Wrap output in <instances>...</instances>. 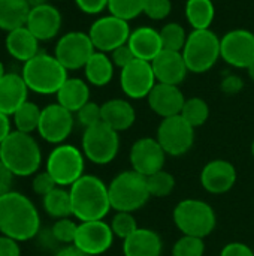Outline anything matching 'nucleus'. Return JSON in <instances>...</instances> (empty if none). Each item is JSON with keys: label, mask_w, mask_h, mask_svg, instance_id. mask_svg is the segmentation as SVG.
<instances>
[{"label": "nucleus", "mask_w": 254, "mask_h": 256, "mask_svg": "<svg viewBox=\"0 0 254 256\" xmlns=\"http://www.w3.org/2000/svg\"><path fill=\"white\" fill-rule=\"evenodd\" d=\"M144 3L145 0H109L108 10L111 15L132 21L144 14Z\"/></svg>", "instance_id": "36"}, {"label": "nucleus", "mask_w": 254, "mask_h": 256, "mask_svg": "<svg viewBox=\"0 0 254 256\" xmlns=\"http://www.w3.org/2000/svg\"><path fill=\"white\" fill-rule=\"evenodd\" d=\"M127 45L132 50L135 58L150 63L163 51L159 30L148 26H142L132 30Z\"/></svg>", "instance_id": "23"}, {"label": "nucleus", "mask_w": 254, "mask_h": 256, "mask_svg": "<svg viewBox=\"0 0 254 256\" xmlns=\"http://www.w3.org/2000/svg\"><path fill=\"white\" fill-rule=\"evenodd\" d=\"M235 166L225 159L210 160L201 171V186L213 195L228 194L237 183Z\"/></svg>", "instance_id": "18"}, {"label": "nucleus", "mask_w": 254, "mask_h": 256, "mask_svg": "<svg viewBox=\"0 0 254 256\" xmlns=\"http://www.w3.org/2000/svg\"><path fill=\"white\" fill-rule=\"evenodd\" d=\"M0 256H21L19 243L9 237L0 236Z\"/></svg>", "instance_id": "47"}, {"label": "nucleus", "mask_w": 254, "mask_h": 256, "mask_svg": "<svg viewBox=\"0 0 254 256\" xmlns=\"http://www.w3.org/2000/svg\"><path fill=\"white\" fill-rule=\"evenodd\" d=\"M42 206H43L45 213L55 220L72 216L70 194L64 188L57 186L54 190H51L48 195H45L42 198Z\"/></svg>", "instance_id": "31"}, {"label": "nucleus", "mask_w": 254, "mask_h": 256, "mask_svg": "<svg viewBox=\"0 0 254 256\" xmlns=\"http://www.w3.org/2000/svg\"><path fill=\"white\" fill-rule=\"evenodd\" d=\"M81 150L87 160L94 165L111 164L120 150L118 132L111 129L103 122L84 129L81 140Z\"/></svg>", "instance_id": "9"}, {"label": "nucleus", "mask_w": 254, "mask_h": 256, "mask_svg": "<svg viewBox=\"0 0 254 256\" xmlns=\"http://www.w3.org/2000/svg\"><path fill=\"white\" fill-rule=\"evenodd\" d=\"M40 231V216L31 200L10 190L0 196V236L18 243L34 238Z\"/></svg>", "instance_id": "1"}, {"label": "nucleus", "mask_w": 254, "mask_h": 256, "mask_svg": "<svg viewBox=\"0 0 254 256\" xmlns=\"http://www.w3.org/2000/svg\"><path fill=\"white\" fill-rule=\"evenodd\" d=\"M220 88L225 94L228 96H235L238 94L243 88H244V80L240 75L235 74H229L226 75L222 82H220Z\"/></svg>", "instance_id": "43"}, {"label": "nucleus", "mask_w": 254, "mask_h": 256, "mask_svg": "<svg viewBox=\"0 0 254 256\" xmlns=\"http://www.w3.org/2000/svg\"><path fill=\"white\" fill-rule=\"evenodd\" d=\"M252 154H253V158H254V140H253V144H252Z\"/></svg>", "instance_id": "54"}, {"label": "nucleus", "mask_w": 254, "mask_h": 256, "mask_svg": "<svg viewBox=\"0 0 254 256\" xmlns=\"http://www.w3.org/2000/svg\"><path fill=\"white\" fill-rule=\"evenodd\" d=\"M151 66L157 82L162 84L180 86L189 74V68L186 64L183 52H177V51L163 50L151 62Z\"/></svg>", "instance_id": "21"}, {"label": "nucleus", "mask_w": 254, "mask_h": 256, "mask_svg": "<svg viewBox=\"0 0 254 256\" xmlns=\"http://www.w3.org/2000/svg\"><path fill=\"white\" fill-rule=\"evenodd\" d=\"M147 102L154 114H157L162 118H168L181 114L186 98L180 86L157 82L150 92Z\"/></svg>", "instance_id": "20"}, {"label": "nucleus", "mask_w": 254, "mask_h": 256, "mask_svg": "<svg viewBox=\"0 0 254 256\" xmlns=\"http://www.w3.org/2000/svg\"><path fill=\"white\" fill-rule=\"evenodd\" d=\"M76 122L84 128H91L102 122V106L96 102H87L78 112H76Z\"/></svg>", "instance_id": "41"}, {"label": "nucleus", "mask_w": 254, "mask_h": 256, "mask_svg": "<svg viewBox=\"0 0 254 256\" xmlns=\"http://www.w3.org/2000/svg\"><path fill=\"white\" fill-rule=\"evenodd\" d=\"M96 52V48L88 36L84 32H69L63 34L54 48L55 58L67 69L78 70L84 69L90 57Z\"/></svg>", "instance_id": "12"}, {"label": "nucleus", "mask_w": 254, "mask_h": 256, "mask_svg": "<svg viewBox=\"0 0 254 256\" xmlns=\"http://www.w3.org/2000/svg\"><path fill=\"white\" fill-rule=\"evenodd\" d=\"M216 18V6L213 0H187L186 20L193 30H207Z\"/></svg>", "instance_id": "30"}, {"label": "nucleus", "mask_w": 254, "mask_h": 256, "mask_svg": "<svg viewBox=\"0 0 254 256\" xmlns=\"http://www.w3.org/2000/svg\"><path fill=\"white\" fill-rule=\"evenodd\" d=\"M108 192L111 207L115 212L135 213L151 198L147 186V177L133 170L117 174L108 184Z\"/></svg>", "instance_id": "5"}, {"label": "nucleus", "mask_w": 254, "mask_h": 256, "mask_svg": "<svg viewBox=\"0 0 254 256\" xmlns=\"http://www.w3.org/2000/svg\"><path fill=\"white\" fill-rule=\"evenodd\" d=\"M111 60H112L115 68L124 69L127 64H130L135 60V56H133L132 50L129 48V45L126 44V45H121L111 52Z\"/></svg>", "instance_id": "44"}, {"label": "nucleus", "mask_w": 254, "mask_h": 256, "mask_svg": "<svg viewBox=\"0 0 254 256\" xmlns=\"http://www.w3.org/2000/svg\"><path fill=\"white\" fill-rule=\"evenodd\" d=\"M114 238L111 225L105 220L79 222L73 246L87 255L99 256L112 248Z\"/></svg>", "instance_id": "16"}, {"label": "nucleus", "mask_w": 254, "mask_h": 256, "mask_svg": "<svg viewBox=\"0 0 254 256\" xmlns=\"http://www.w3.org/2000/svg\"><path fill=\"white\" fill-rule=\"evenodd\" d=\"M28 92L21 74L7 72L0 80V111L12 117L13 112L28 100Z\"/></svg>", "instance_id": "22"}, {"label": "nucleus", "mask_w": 254, "mask_h": 256, "mask_svg": "<svg viewBox=\"0 0 254 256\" xmlns=\"http://www.w3.org/2000/svg\"><path fill=\"white\" fill-rule=\"evenodd\" d=\"M49 231H51V236L54 237V240L57 243L69 246V244H73V242H75L78 224L75 220H72L70 218L58 219L54 222V225L51 226Z\"/></svg>", "instance_id": "39"}, {"label": "nucleus", "mask_w": 254, "mask_h": 256, "mask_svg": "<svg viewBox=\"0 0 254 256\" xmlns=\"http://www.w3.org/2000/svg\"><path fill=\"white\" fill-rule=\"evenodd\" d=\"M192 128H201L202 124L207 123L210 117V106L202 98H189L184 102V106L180 114Z\"/></svg>", "instance_id": "33"}, {"label": "nucleus", "mask_w": 254, "mask_h": 256, "mask_svg": "<svg viewBox=\"0 0 254 256\" xmlns=\"http://www.w3.org/2000/svg\"><path fill=\"white\" fill-rule=\"evenodd\" d=\"M163 252V240L154 230L138 228L130 237L123 240L124 256H160Z\"/></svg>", "instance_id": "24"}, {"label": "nucleus", "mask_w": 254, "mask_h": 256, "mask_svg": "<svg viewBox=\"0 0 254 256\" xmlns=\"http://www.w3.org/2000/svg\"><path fill=\"white\" fill-rule=\"evenodd\" d=\"M0 162L15 177H31L39 172L42 152L30 134L12 130L0 144Z\"/></svg>", "instance_id": "3"}, {"label": "nucleus", "mask_w": 254, "mask_h": 256, "mask_svg": "<svg viewBox=\"0 0 254 256\" xmlns=\"http://www.w3.org/2000/svg\"><path fill=\"white\" fill-rule=\"evenodd\" d=\"M102 106V122L108 124L111 129L120 132H124L130 129L135 124L136 120V111L133 105L126 99H109Z\"/></svg>", "instance_id": "25"}, {"label": "nucleus", "mask_w": 254, "mask_h": 256, "mask_svg": "<svg viewBox=\"0 0 254 256\" xmlns=\"http://www.w3.org/2000/svg\"><path fill=\"white\" fill-rule=\"evenodd\" d=\"M147 186L151 198H165L169 196L175 189V177L162 170L147 177Z\"/></svg>", "instance_id": "35"}, {"label": "nucleus", "mask_w": 254, "mask_h": 256, "mask_svg": "<svg viewBox=\"0 0 254 256\" xmlns=\"http://www.w3.org/2000/svg\"><path fill=\"white\" fill-rule=\"evenodd\" d=\"M157 84L153 66L150 62L135 58L130 64L121 69L120 86L123 93L133 100L148 98L153 87Z\"/></svg>", "instance_id": "15"}, {"label": "nucleus", "mask_w": 254, "mask_h": 256, "mask_svg": "<svg viewBox=\"0 0 254 256\" xmlns=\"http://www.w3.org/2000/svg\"><path fill=\"white\" fill-rule=\"evenodd\" d=\"M45 170L54 178L57 186L70 188L84 176L85 156L82 150L72 144H58L48 154Z\"/></svg>", "instance_id": "8"}, {"label": "nucleus", "mask_w": 254, "mask_h": 256, "mask_svg": "<svg viewBox=\"0 0 254 256\" xmlns=\"http://www.w3.org/2000/svg\"><path fill=\"white\" fill-rule=\"evenodd\" d=\"M220 256H254V249H252L246 243L232 242V243H228L222 249Z\"/></svg>", "instance_id": "46"}, {"label": "nucleus", "mask_w": 254, "mask_h": 256, "mask_svg": "<svg viewBox=\"0 0 254 256\" xmlns=\"http://www.w3.org/2000/svg\"><path fill=\"white\" fill-rule=\"evenodd\" d=\"M114 63L106 52L96 51L84 66L85 80L94 87H105L114 78Z\"/></svg>", "instance_id": "28"}, {"label": "nucleus", "mask_w": 254, "mask_h": 256, "mask_svg": "<svg viewBox=\"0 0 254 256\" xmlns=\"http://www.w3.org/2000/svg\"><path fill=\"white\" fill-rule=\"evenodd\" d=\"M172 12L171 0H145L144 3V15L153 21H163Z\"/></svg>", "instance_id": "40"}, {"label": "nucleus", "mask_w": 254, "mask_h": 256, "mask_svg": "<svg viewBox=\"0 0 254 256\" xmlns=\"http://www.w3.org/2000/svg\"><path fill=\"white\" fill-rule=\"evenodd\" d=\"M166 153L156 138L144 136L133 142L129 153L132 170L144 177L159 172L165 166Z\"/></svg>", "instance_id": "17"}, {"label": "nucleus", "mask_w": 254, "mask_h": 256, "mask_svg": "<svg viewBox=\"0 0 254 256\" xmlns=\"http://www.w3.org/2000/svg\"><path fill=\"white\" fill-rule=\"evenodd\" d=\"M222 58L232 68L247 69L254 63V33L247 28H234L220 38Z\"/></svg>", "instance_id": "14"}, {"label": "nucleus", "mask_w": 254, "mask_h": 256, "mask_svg": "<svg viewBox=\"0 0 254 256\" xmlns=\"http://www.w3.org/2000/svg\"><path fill=\"white\" fill-rule=\"evenodd\" d=\"M109 0H75L78 9L87 15H97L108 9Z\"/></svg>", "instance_id": "45"}, {"label": "nucleus", "mask_w": 254, "mask_h": 256, "mask_svg": "<svg viewBox=\"0 0 254 256\" xmlns=\"http://www.w3.org/2000/svg\"><path fill=\"white\" fill-rule=\"evenodd\" d=\"M30 9L27 0H0V30L9 33L24 27Z\"/></svg>", "instance_id": "29"}, {"label": "nucleus", "mask_w": 254, "mask_h": 256, "mask_svg": "<svg viewBox=\"0 0 254 256\" xmlns=\"http://www.w3.org/2000/svg\"><path fill=\"white\" fill-rule=\"evenodd\" d=\"M183 57L186 60L189 72L205 74L211 70L219 58H222L220 38L211 28L193 30L187 36Z\"/></svg>", "instance_id": "7"}, {"label": "nucleus", "mask_w": 254, "mask_h": 256, "mask_svg": "<svg viewBox=\"0 0 254 256\" xmlns=\"http://www.w3.org/2000/svg\"><path fill=\"white\" fill-rule=\"evenodd\" d=\"M246 70H247V74H249L250 80H252V81L254 82V63H252V64H250V66H249V68H247Z\"/></svg>", "instance_id": "52"}, {"label": "nucleus", "mask_w": 254, "mask_h": 256, "mask_svg": "<svg viewBox=\"0 0 254 256\" xmlns=\"http://www.w3.org/2000/svg\"><path fill=\"white\" fill-rule=\"evenodd\" d=\"M4 46L7 54L21 63H25L39 54V40L25 26L7 33Z\"/></svg>", "instance_id": "26"}, {"label": "nucleus", "mask_w": 254, "mask_h": 256, "mask_svg": "<svg viewBox=\"0 0 254 256\" xmlns=\"http://www.w3.org/2000/svg\"><path fill=\"white\" fill-rule=\"evenodd\" d=\"M132 30L129 21L115 15H105L97 18L88 30V36L96 51L111 54L121 45H126Z\"/></svg>", "instance_id": "11"}, {"label": "nucleus", "mask_w": 254, "mask_h": 256, "mask_svg": "<svg viewBox=\"0 0 254 256\" xmlns=\"http://www.w3.org/2000/svg\"><path fill=\"white\" fill-rule=\"evenodd\" d=\"M109 225H111L114 236L121 240H126L139 228L136 218L133 216V213H129V212H115Z\"/></svg>", "instance_id": "37"}, {"label": "nucleus", "mask_w": 254, "mask_h": 256, "mask_svg": "<svg viewBox=\"0 0 254 256\" xmlns=\"http://www.w3.org/2000/svg\"><path fill=\"white\" fill-rule=\"evenodd\" d=\"M72 216L79 222L103 220L111 207L108 184L96 176L84 174L70 188Z\"/></svg>", "instance_id": "2"}, {"label": "nucleus", "mask_w": 254, "mask_h": 256, "mask_svg": "<svg viewBox=\"0 0 254 256\" xmlns=\"http://www.w3.org/2000/svg\"><path fill=\"white\" fill-rule=\"evenodd\" d=\"M159 33H160V40H162L163 50L183 52L189 34L186 33V28L181 24H178V22H166L159 30Z\"/></svg>", "instance_id": "34"}, {"label": "nucleus", "mask_w": 254, "mask_h": 256, "mask_svg": "<svg viewBox=\"0 0 254 256\" xmlns=\"http://www.w3.org/2000/svg\"><path fill=\"white\" fill-rule=\"evenodd\" d=\"M40 114H42V108H39L34 102L27 100L12 116V123L15 126V130L31 135V132L37 130L39 128Z\"/></svg>", "instance_id": "32"}, {"label": "nucleus", "mask_w": 254, "mask_h": 256, "mask_svg": "<svg viewBox=\"0 0 254 256\" xmlns=\"http://www.w3.org/2000/svg\"><path fill=\"white\" fill-rule=\"evenodd\" d=\"M55 256H90V255L84 254V252H82V250H79L76 246L69 244V246H64L63 249H60Z\"/></svg>", "instance_id": "50"}, {"label": "nucleus", "mask_w": 254, "mask_h": 256, "mask_svg": "<svg viewBox=\"0 0 254 256\" xmlns=\"http://www.w3.org/2000/svg\"><path fill=\"white\" fill-rule=\"evenodd\" d=\"M172 219L183 236L199 238L208 237L217 226L214 208L208 202L195 198L180 201L174 208Z\"/></svg>", "instance_id": "6"}, {"label": "nucleus", "mask_w": 254, "mask_h": 256, "mask_svg": "<svg viewBox=\"0 0 254 256\" xmlns=\"http://www.w3.org/2000/svg\"><path fill=\"white\" fill-rule=\"evenodd\" d=\"M61 22L63 16L60 10L54 4L45 3L30 9L25 27L37 38L39 42H48L60 33Z\"/></svg>", "instance_id": "19"}, {"label": "nucleus", "mask_w": 254, "mask_h": 256, "mask_svg": "<svg viewBox=\"0 0 254 256\" xmlns=\"http://www.w3.org/2000/svg\"><path fill=\"white\" fill-rule=\"evenodd\" d=\"M57 104L76 114L87 102H90L88 82L81 78H67L57 92Z\"/></svg>", "instance_id": "27"}, {"label": "nucleus", "mask_w": 254, "mask_h": 256, "mask_svg": "<svg viewBox=\"0 0 254 256\" xmlns=\"http://www.w3.org/2000/svg\"><path fill=\"white\" fill-rule=\"evenodd\" d=\"M156 140L168 156L180 158L192 150L195 144V128H192L181 116L162 118Z\"/></svg>", "instance_id": "10"}, {"label": "nucleus", "mask_w": 254, "mask_h": 256, "mask_svg": "<svg viewBox=\"0 0 254 256\" xmlns=\"http://www.w3.org/2000/svg\"><path fill=\"white\" fill-rule=\"evenodd\" d=\"M13 174L0 162V196L10 192L12 189V182H13Z\"/></svg>", "instance_id": "48"}, {"label": "nucleus", "mask_w": 254, "mask_h": 256, "mask_svg": "<svg viewBox=\"0 0 254 256\" xmlns=\"http://www.w3.org/2000/svg\"><path fill=\"white\" fill-rule=\"evenodd\" d=\"M6 74H7V72H6V69H4V64L0 62V80H1Z\"/></svg>", "instance_id": "53"}, {"label": "nucleus", "mask_w": 254, "mask_h": 256, "mask_svg": "<svg viewBox=\"0 0 254 256\" xmlns=\"http://www.w3.org/2000/svg\"><path fill=\"white\" fill-rule=\"evenodd\" d=\"M10 132H12V122L9 116L0 111V144L9 136Z\"/></svg>", "instance_id": "49"}, {"label": "nucleus", "mask_w": 254, "mask_h": 256, "mask_svg": "<svg viewBox=\"0 0 254 256\" xmlns=\"http://www.w3.org/2000/svg\"><path fill=\"white\" fill-rule=\"evenodd\" d=\"M31 188H33V192L39 196H45L48 195L51 190H54L57 188V183L54 182V178L49 176V172L45 170V171H39L33 176V182H31Z\"/></svg>", "instance_id": "42"}, {"label": "nucleus", "mask_w": 254, "mask_h": 256, "mask_svg": "<svg viewBox=\"0 0 254 256\" xmlns=\"http://www.w3.org/2000/svg\"><path fill=\"white\" fill-rule=\"evenodd\" d=\"M21 75L30 92L37 94H57L64 84L67 69L55 58V56L39 52L22 64Z\"/></svg>", "instance_id": "4"}, {"label": "nucleus", "mask_w": 254, "mask_h": 256, "mask_svg": "<svg viewBox=\"0 0 254 256\" xmlns=\"http://www.w3.org/2000/svg\"><path fill=\"white\" fill-rule=\"evenodd\" d=\"M27 3L30 4V8H36V6H40V4L48 3V0H27Z\"/></svg>", "instance_id": "51"}, {"label": "nucleus", "mask_w": 254, "mask_h": 256, "mask_svg": "<svg viewBox=\"0 0 254 256\" xmlns=\"http://www.w3.org/2000/svg\"><path fill=\"white\" fill-rule=\"evenodd\" d=\"M205 242L199 237L181 236L172 246V256H204Z\"/></svg>", "instance_id": "38"}, {"label": "nucleus", "mask_w": 254, "mask_h": 256, "mask_svg": "<svg viewBox=\"0 0 254 256\" xmlns=\"http://www.w3.org/2000/svg\"><path fill=\"white\" fill-rule=\"evenodd\" d=\"M73 124V112L63 108L60 104H49L42 108L37 134L43 141L58 146L64 144V141L70 136Z\"/></svg>", "instance_id": "13"}]
</instances>
